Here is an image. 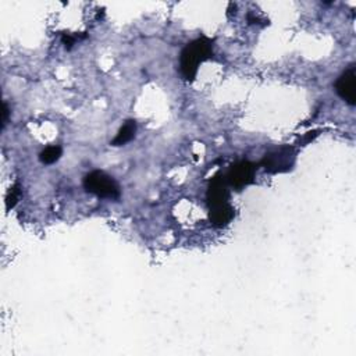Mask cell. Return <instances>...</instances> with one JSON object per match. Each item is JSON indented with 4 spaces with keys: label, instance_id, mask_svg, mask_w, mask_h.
Wrapping results in <instances>:
<instances>
[{
    "label": "cell",
    "instance_id": "cell-7",
    "mask_svg": "<svg viewBox=\"0 0 356 356\" xmlns=\"http://www.w3.org/2000/svg\"><path fill=\"white\" fill-rule=\"evenodd\" d=\"M137 133V123L135 120H127L123 127L118 130L117 135L114 137V140L110 142L111 147H123L129 142H131L135 137Z\"/></svg>",
    "mask_w": 356,
    "mask_h": 356
},
{
    "label": "cell",
    "instance_id": "cell-11",
    "mask_svg": "<svg viewBox=\"0 0 356 356\" xmlns=\"http://www.w3.org/2000/svg\"><path fill=\"white\" fill-rule=\"evenodd\" d=\"M9 115H10V109L8 106V103H3V111H2V130L6 127L8 122H9Z\"/></svg>",
    "mask_w": 356,
    "mask_h": 356
},
{
    "label": "cell",
    "instance_id": "cell-8",
    "mask_svg": "<svg viewBox=\"0 0 356 356\" xmlns=\"http://www.w3.org/2000/svg\"><path fill=\"white\" fill-rule=\"evenodd\" d=\"M62 153H63L62 147H59V145H50V147L45 148V149L39 153V160H41V163H44V165H53V163H56V162L60 159Z\"/></svg>",
    "mask_w": 356,
    "mask_h": 356
},
{
    "label": "cell",
    "instance_id": "cell-6",
    "mask_svg": "<svg viewBox=\"0 0 356 356\" xmlns=\"http://www.w3.org/2000/svg\"><path fill=\"white\" fill-rule=\"evenodd\" d=\"M355 66H349L335 81V92L341 99H344L348 104L353 106L356 103V89H355Z\"/></svg>",
    "mask_w": 356,
    "mask_h": 356
},
{
    "label": "cell",
    "instance_id": "cell-9",
    "mask_svg": "<svg viewBox=\"0 0 356 356\" xmlns=\"http://www.w3.org/2000/svg\"><path fill=\"white\" fill-rule=\"evenodd\" d=\"M20 196H21V185H20L19 182H16V184L9 189V192H8V196H6V209H8V210H12V209L17 205Z\"/></svg>",
    "mask_w": 356,
    "mask_h": 356
},
{
    "label": "cell",
    "instance_id": "cell-5",
    "mask_svg": "<svg viewBox=\"0 0 356 356\" xmlns=\"http://www.w3.org/2000/svg\"><path fill=\"white\" fill-rule=\"evenodd\" d=\"M294 163H295L294 148L281 147L280 149H276L273 152L266 153L259 165L262 167H265V171L272 173V174H277V173L290 171L292 169Z\"/></svg>",
    "mask_w": 356,
    "mask_h": 356
},
{
    "label": "cell",
    "instance_id": "cell-1",
    "mask_svg": "<svg viewBox=\"0 0 356 356\" xmlns=\"http://www.w3.org/2000/svg\"><path fill=\"white\" fill-rule=\"evenodd\" d=\"M206 200L209 206V218L214 227H225L234 218V209L229 205L228 184L221 173L213 176L209 181Z\"/></svg>",
    "mask_w": 356,
    "mask_h": 356
},
{
    "label": "cell",
    "instance_id": "cell-4",
    "mask_svg": "<svg viewBox=\"0 0 356 356\" xmlns=\"http://www.w3.org/2000/svg\"><path fill=\"white\" fill-rule=\"evenodd\" d=\"M256 165L250 160H240L229 166V170L224 176L228 187L235 191H243L245 187L251 185L255 181Z\"/></svg>",
    "mask_w": 356,
    "mask_h": 356
},
{
    "label": "cell",
    "instance_id": "cell-10",
    "mask_svg": "<svg viewBox=\"0 0 356 356\" xmlns=\"http://www.w3.org/2000/svg\"><path fill=\"white\" fill-rule=\"evenodd\" d=\"M84 38H86V32H85L84 35H78V34H67V32H63V34H62V44L64 45V48H66L67 50H70V49L74 46V44H75L77 41H79V39H84Z\"/></svg>",
    "mask_w": 356,
    "mask_h": 356
},
{
    "label": "cell",
    "instance_id": "cell-3",
    "mask_svg": "<svg viewBox=\"0 0 356 356\" xmlns=\"http://www.w3.org/2000/svg\"><path fill=\"white\" fill-rule=\"evenodd\" d=\"M84 188L86 192L103 199H120L122 191L113 177L104 171L95 170L84 177Z\"/></svg>",
    "mask_w": 356,
    "mask_h": 356
},
{
    "label": "cell",
    "instance_id": "cell-2",
    "mask_svg": "<svg viewBox=\"0 0 356 356\" xmlns=\"http://www.w3.org/2000/svg\"><path fill=\"white\" fill-rule=\"evenodd\" d=\"M213 39L200 37L188 44L180 55V70L187 81H194L199 66L213 59Z\"/></svg>",
    "mask_w": 356,
    "mask_h": 356
}]
</instances>
